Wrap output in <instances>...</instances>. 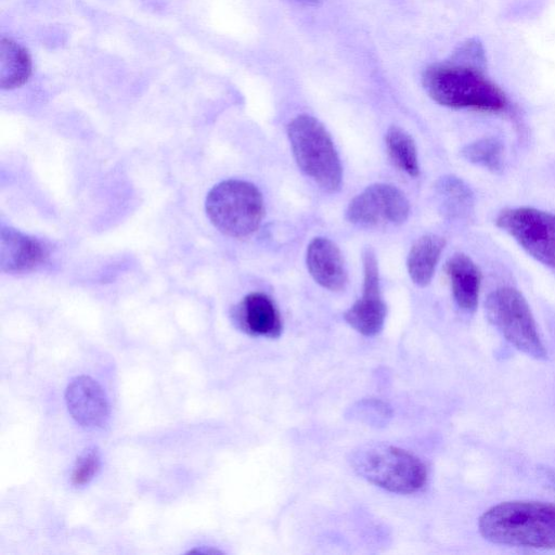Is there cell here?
Masks as SVG:
<instances>
[{"mask_svg": "<svg viewBox=\"0 0 555 555\" xmlns=\"http://www.w3.org/2000/svg\"><path fill=\"white\" fill-rule=\"evenodd\" d=\"M410 212L404 194L393 185H370L348 205L346 217L353 224L372 228L384 224L399 225Z\"/></svg>", "mask_w": 555, "mask_h": 555, "instance_id": "obj_8", "label": "cell"}, {"mask_svg": "<svg viewBox=\"0 0 555 555\" xmlns=\"http://www.w3.org/2000/svg\"><path fill=\"white\" fill-rule=\"evenodd\" d=\"M453 298L464 311L473 312L477 305L481 285V272L465 254H454L446 264Z\"/></svg>", "mask_w": 555, "mask_h": 555, "instance_id": "obj_14", "label": "cell"}, {"mask_svg": "<svg viewBox=\"0 0 555 555\" xmlns=\"http://www.w3.org/2000/svg\"><path fill=\"white\" fill-rule=\"evenodd\" d=\"M422 81L427 94L442 106L492 114L507 113L511 107L505 92L485 75L483 67L450 59L428 66Z\"/></svg>", "mask_w": 555, "mask_h": 555, "instance_id": "obj_1", "label": "cell"}, {"mask_svg": "<svg viewBox=\"0 0 555 555\" xmlns=\"http://www.w3.org/2000/svg\"><path fill=\"white\" fill-rule=\"evenodd\" d=\"M33 73L28 50L12 38L2 36L0 41V87L13 90L24 86Z\"/></svg>", "mask_w": 555, "mask_h": 555, "instance_id": "obj_15", "label": "cell"}, {"mask_svg": "<svg viewBox=\"0 0 555 555\" xmlns=\"http://www.w3.org/2000/svg\"><path fill=\"white\" fill-rule=\"evenodd\" d=\"M206 212L210 222L223 234L242 238L253 234L263 217L259 190L242 180H225L207 194Z\"/></svg>", "mask_w": 555, "mask_h": 555, "instance_id": "obj_5", "label": "cell"}, {"mask_svg": "<svg viewBox=\"0 0 555 555\" xmlns=\"http://www.w3.org/2000/svg\"><path fill=\"white\" fill-rule=\"evenodd\" d=\"M188 553L217 554V553H221V552L216 548H211V547H208L206 550H204L203 547H199V548L190 550Z\"/></svg>", "mask_w": 555, "mask_h": 555, "instance_id": "obj_21", "label": "cell"}, {"mask_svg": "<svg viewBox=\"0 0 555 555\" xmlns=\"http://www.w3.org/2000/svg\"><path fill=\"white\" fill-rule=\"evenodd\" d=\"M65 402L72 417L85 428L100 429L108 422L106 393L90 376L79 375L70 379L65 390Z\"/></svg>", "mask_w": 555, "mask_h": 555, "instance_id": "obj_10", "label": "cell"}, {"mask_svg": "<svg viewBox=\"0 0 555 555\" xmlns=\"http://www.w3.org/2000/svg\"><path fill=\"white\" fill-rule=\"evenodd\" d=\"M101 467V454L96 447H89L77 457L72 474L70 482L74 487L88 485L98 474Z\"/></svg>", "mask_w": 555, "mask_h": 555, "instance_id": "obj_20", "label": "cell"}, {"mask_svg": "<svg viewBox=\"0 0 555 555\" xmlns=\"http://www.w3.org/2000/svg\"><path fill=\"white\" fill-rule=\"evenodd\" d=\"M485 309L489 322L514 347L535 359L546 358L530 307L518 289L495 288L488 295Z\"/></svg>", "mask_w": 555, "mask_h": 555, "instance_id": "obj_6", "label": "cell"}, {"mask_svg": "<svg viewBox=\"0 0 555 555\" xmlns=\"http://www.w3.org/2000/svg\"><path fill=\"white\" fill-rule=\"evenodd\" d=\"M482 538L495 544L555 548V504L508 501L487 509L478 520Z\"/></svg>", "mask_w": 555, "mask_h": 555, "instance_id": "obj_2", "label": "cell"}, {"mask_svg": "<svg viewBox=\"0 0 555 555\" xmlns=\"http://www.w3.org/2000/svg\"><path fill=\"white\" fill-rule=\"evenodd\" d=\"M297 4L306 5V7H315L321 3L322 0H291Z\"/></svg>", "mask_w": 555, "mask_h": 555, "instance_id": "obj_22", "label": "cell"}, {"mask_svg": "<svg viewBox=\"0 0 555 555\" xmlns=\"http://www.w3.org/2000/svg\"><path fill=\"white\" fill-rule=\"evenodd\" d=\"M307 268L314 281L338 292L347 283V271L339 248L325 237L313 238L307 248Z\"/></svg>", "mask_w": 555, "mask_h": 555, "instance_id": "obj_12", "label": "cell"}, {"mask_svg": "<svg viewBox=\"0 0 555 555\" xmlns=\"http://www.w3.org/2000/svg\"><path fill=\"white\" fill-rule=\"evenodd\" d=\"M436 189L442 210L449 217L463 218L473 211V192L460 178L443 177L438 181Z\"/></svg>", "mask_w": 555, "mask_h": 555, "instance_id": "obj_17", "label": "cell"}, {"mask_svg": "<svg viewBox=\"0 0 555 555\" xmlns=\"http://www.w3.org/2000/svg\"><path fill=\"white\" fill-rule=\"evenodd\" d=\"M292 151L299 168L325 191L339 189L341 165L332 138L314 117L299 115L287 127Z\"/></svg>", "mask_w": 555, "mask_h": 555, "instance_id": "obj_4", "label": "cell"}, {"mask_svg": "<svg viewBox=\"0 0 555 555\" xmlns=\"http://www.w3.org/2000/svg\"><path fill=\"white\" fill-rule=\"evenodd\" d=\"M349 461L360 477L393 493L417 492L427 481V468L417 456L388 443L360 446Z\"/></svg>", "mask_w": 555, "mask_h": 555, "instance_id": "obj_3", "label": "cell"}, {"mask_svg": "<svg viewBox=\"0 0 555 555\" xmlns=\"http://www.w3.org/2000/svg\"><path fill=\"white\" fill-rule=\"evenodd\" d=\"M47 256V248L37 238L12 228L1 229L0 267L2 272H28L42 263Z\"/></svg>", "mask_w": 555, "mask_h": 555, "instance_id": "obj_11", "label": "cell"}, {"mask_svg": "<svg viewBox=\"0 0 555 555\" xmlns=\"http://www.w3.org/2000/svg\"><path fill=\"white\" fill-rule=\"evenodd\" d=\"M240 327L254 336L276 338L282 333V320L273 301L263 293L244 297L235 309Z\"/></svg>", "mask_w": 555, "mask_h": 555, "instance_id": "obj_13", "label": "cell"}, {"mask_svg": "<svg viewBox=\"0 0 555 555\" xmlns=\"http://www.w3.org/2000/svg\"><path fill=\"white\" fill-rule=\"evenodd\" d=\"M494 222L528 255L555 273L554 214L532 207L505 208Z\"/></svg>", "mask_w": 555, "mask_h": 555, "instance_id": "obj_7", "label": "cell"}, {"mask_svg": "<svg viewBox=\"0 0 555 555\" xmlns=\"http://www.w3.org/2000/svg\"><path fill=\"white\" fill-rule=\"evenodd\" d=\"M446 241L436 234L420 237L408 255V272L414 284L426 286L430 283Z\"/></svg>", "mask_w": 555, "mask_h": 555, "instance_id": "obj_16", "label": "cell"}, {"mask_svg": "<svg viewBox=\"0 0 555 555\" xmlns=\"http://www.w3.org/2000/svg\"><path fill=\"white\" fill-rule=\"evenodd\" d=\"M363 293L345 313V321L364 336L378 334L385 322L386 305L380 296L378 266L375 254L366 248L362 256Z\"/></svg>", "mask_w": 555, "mask_h": 555, "instance_id": "obj_9", "label": "cell"}, {"mask_svg": "<svg viewBox=\"0 0 555 555\" xmlns=\"http://www.w3.org/2000/svg\"><path fill=\"white\" fill-rule=\"evenodd\" d=\"M462 156L469 163L500 172L504 166V145L493 137L476 140L463 147Z\"/></svg>", "mask_w": 555, "mask_h": 555, "instance_id": "obj_19", "label": "cell"}, {"mask_svg": "<svg viewBox=\"0 0 555 555\" xmlns=\"http://www.w3.org/2000/svg\"><path fill=\"white\" fill-rule=\"evenodd\" d=\"M385 140L392 162L409 176H418L417 153L412 137L402 128L392 126L387 130Z\"/></svg>", "mask_w": 555, "mask_h": 555, "instance_id": "obj_18", "label": "cell"}]
</instances>
